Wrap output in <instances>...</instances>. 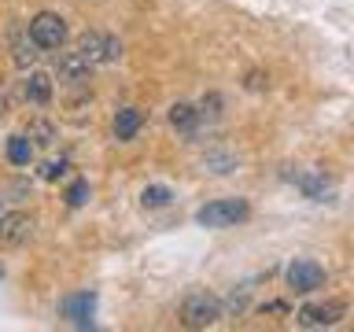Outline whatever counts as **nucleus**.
Wrapping results in <instances>:
<instances>
[{
	"label": "nucleus",
	"mask_w": 354,
	"mask_h": 332,
	"mask_svg": "<svg viewBox=\"0 0 354 332\" xmlns=\"http://www.w3.org/2000/svg\"><path fill=\"white\" fill-rule=\"evenodd\" d=\"M251 214L248 199H214V203L199 207L196 210V221L207 229H225V225H236V221H243Z\"/></svg>",
	"instance_id": "obj_1"
},
{
	"label": "nucleus",
	"mask_w": 354,
	"mask_h": 332,
	"mask_svg": "<svg viewBox=\"0 0 354 332\" xmlns=\"http://www.w3.org/2000/svg\"><path fill=\"white\" fill-rule=\"evenodd\" d=\"M30 37L37 48H59V44L66 41V22L55 15V11H41V15L30 19Z\"/></svg>",
	"instance_id": "obj_2"
},
{
	"label": "nucleus",
	"mask_w": 354,
	"mask_h": 332,
	"mask_svg": "<svg viewBox=\"0 0 354 332\" xmlns=\"http://www.w3.org/2000/svg\"><path fill=\"white\" fill-rule=\"evenodd\" d=\"M181 317H185L188 329H207V325H214V321L221 317V303L214 295H207V292H196V295L185 299Z\"/></svg>",
	"instance_id": "obj_3"
},
{
	"label": "nucleus",
	"mask_w": 354,
	"mask_h": 332,
	"mask_svg": "<svg viewBox=\"0 0 354 332\" xmlns=\"http://www.w3.org/2000/svg\"><path fill=\"white\" fill-rule=\"evenodd\" d=\"M288 284H292L295 292H314V288L325 284V270L310 259H295L288 266Z\"/></svg>",
	"instance_id": "obj_4"
},
{
	"label": "nucleus",
	"mask_w": 354,
	"mask_h": 332,
	"mask_svg": "<svg viewBox=\"0 0 354 332\" xmlns=\"http://www.w3.org/2000/svg\"><path fill=\"white\" fill-rule=\"evenodd\" d=\"M343 317V303L339 299H328V303H306L299 310V325L306 329H321V325H336Z\"/></svg>",
	"instance_id": "obj_5"
},
{
	"label": "nucleus",
	"mask_w": 354,
	"mask_h": 332,
	"mask_svg": "<svg viewBox=\"0 0 354 332\" xmlns=\"http://www.w3.org/2000/svg\"><path fill=\"white\" fill-rule=\"evenodd\" d=\"M33 232V221L30 214H4L0 218V248H19L26 243Z\"/></svg>",
	"instance_id": "obj_6"
},
{
	"label": "nucleus",
	"mask_w": 354,
	"mask_h": 332,
	"mask_svg": "<svg viewBox=\"0 0 354 332\" xmlns=\"http://www.w3.org/2000/svg\"><path fill=\"white\" fill-rule=\"evenodd\" d=\"M96 310V295L93 292H77V295H66L59 303V314L71 317L74 325H88V317H93Z\"/></svg>",
	"instance_id": "obj_7"
},
{
	"label": "nucleus",
	"mask_w": 354,
	"mask_h": 332,
	"mask_svg": "<svg viewBox=\"0 0 354 332\" xmlns=\"http://www.w3.org/2000/svg\"><path fill=\"white\" fill-rule=\"evenodd\" d=\"M59 77L63 82H85L88 77V59L82 52H63L59 55Z\"/></svg>",
	"instance_id": "obj_8"
},
{
	"label": "nucleus",
	"mask_w": 354,
	"mask_h": 332,
	"mask_svg": "<svg viewBox=\"0 0 354 332\" xmlns=\"http://www.w3.org/2000/svg\"><path fill=\"white\" fill-rule=\"evenodd\" d=\"M11 59H15V66H33V59H37V44H33L30 33H15V44H11Z\"/></svg>",
	"instance_id": "obj_9"
},
{
	"label": "nucleus",
	"mask_w": 354,
	"mask_h": 332,
	"mask_svg": "<svg viewBox=\"0 0 354 332\" xmlns=\"http://www.w3.org/2000/svg\"><path fill=\"white\" fill-rule=\"evenodd\" d=\"M137 129H140V111L126 107V111H118V115H115V137L118 140H133V137H137Z\"/></svg>",
	"instance_id": "obj_10"
},
{
	"label": "nucleus",
	"mask_w": 354,
	"mask_h": 332,
	"mask_svg": "<svg viewBox=\"0 0 354 332\" xmlns=\"http://www.w3.org/2000/svg\"><path fill=\"white\" fill-rule=\"evenodd\" d=\"M26 100H33V104H48V100H52V77L48 74H30Z\"/></svg>",
	"instance_id": "obj_11"
},
{
	"label": "nucleus",
	"mask_w": 354,
	"mask_h": 332,
	"mask_svg": "<svg viewBox=\"0 0 354 332\" xmlns=\"http://www.w3.org/2000/svg\"><path fill=\"white\" fill-rule=\"evenodd\" d=\"M77 52H82L88 63H104V33H82Z\"/></svg>",
	"instance_id": "obj_12"
},
{
	"label": "nucleus",
	"mask_w": 354,
	"mask_h": 332,
	"mask_svg": "<svg viewBox=\"0 0 354 332\" xmlns=\"http://www.w3.org/2000/svg\"><path fill=\"white\" fill-rule=\"evenodd\" d=\"M295 181H299V188H303L310 199H325V196H328L325 177H317V174H295Z\"/></svg>",
	"instance_id": "obj_13"
},
{
	"label": "nucleus",
	"mask_w": 354,
	"mask_h": 332,
	"mask_svg": "<svg viewBox=\"0 0 354 332\" xmlns=\"http://www.w3.org/2000/svg\"><path fill=\"white\" fill-rule=\"evenodd\" d=\"M170 122H174V126L177 129H196V122H199V111L196 107H188V104H174L170 107Z\"/></svg>",
	"instance_id": "obj_14"
},
{
	"label": "nucleus",
	"mask_w": 354,
	"mask_h": 332,
	"mask_svg": "<svg viewBox=\"0 0 354 332\" xmlns=\"http://www.w3.org/2000/svg\"><path fill=\"white\" fill-rule=\"evenodd\" d=\"M8 159L15 163V166H26V163L33 159V144H30L26 137H11V140H8Z\"/></svg>",
	"instance_id": "obj_15"
},
{
	"label": "nucleus",
	"mask_w": 354,
	"mask_h": 332,
	"mask_svg": "<svg viewBox=\"0 0 354 332\" xmlns=\"http://www.w3.org/2000/svg\"><path fill=\"white\" fill-rule=\"evenodd\" d=\"M140 199H144V207H166L170 203V188L166 185H148Z\"/></svg>",
	"instance_id": "obj_16"
},
{
	"label": "nucleus",
	"mask_w": 354,
	"mask_h": 332,
	"mask_svg": "<svg viewBox=\"0 0 354 332\" xmlns=\"http://www.w3.org/2000/svg\"><path fill=\"white\" fill-rule=\"evenodd\" d=\"M30 140H33V144H52V140H55V129H52V122H44V118L30 122Z\"/></svg>",
	"instance_id": "obj_17"
},
{
	"label": "nucleus",
	"mask_w": 354,
	"mask_h": 332,
	"mask_svg": "<svg viewBox=\"0 0 354 332\" xmlns=\"http://www.w3.org/2000/svg\"><path fill=\"white\" fill-rule=\"evenodd\" d=\"M85 199H88V185H85V181H74L71 192H66V203H71V207H82Z\"/></svg>",
	"instance_id": "obj_18"
},
{
	"label": "nucleus",
	"mask_w": 354,
	"mask_h": 332,
	"mask_svg": "<svg viewBox=\"0 0 354 332\" xmlns=\"http://www.w3.org/2000/svg\"><path fill=\"white\" fill-rule=\"evenodd\" d=\"M118 55H122V44L115 37H104V63H115Z\"/></svg>",
	"instance_id": "obj_19"
},
{
	"label": "nucleus",
	"mask_w": 354,
	"mask_h": 332,
	"mask_svg": "<svg viewBox=\"0 0 354 332\" xmlns=\"http://www.w3.org/2000/svg\"><path fill=\"white\" fill-rule=\"evenodd\" d=\"M63 170H66V163L59 159V163H44V181H55V177H63Z\"/></svg>",
	"instance_id": "obj_20"
}]
</instances>
